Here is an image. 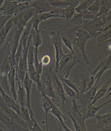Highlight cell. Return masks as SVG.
Listing matches in <instances>:
<instances>
[{
    "label": "cell",
    "mask_w": 111,
    "mask_h": 131,
    "mask_svg": "<svg viewBox=\"0 0 111 131\" xmlns=\"http://www.w3.org/2000/svg\"><path fill=\"white\" fill-rule=\"evenodd\" d=\"M30 1H4L0 9V16H14L31 7Z\"/></svg>",
    "instance_id": "obj_1"
},
{
    "label": "cell",
    "mask_w": 111,
    "mask_h": 131,
    "mask_svg": "<svg viewBox=\"0 0 111 131\" xmlns=\"http://www.w3.org/2000/svg\"><path fill=\"white\" fill-rule=\"evenodd\" d=\"M78 63L84 66L79 59L75 58L71 53L64 54L59 62L58 73H61L59 75L64 78L68 79L72 69Z\"/></svg>",
    "instance_id": "obj_2"
},
{
    "label": "cell",
    "mask_w": 111,
    "mask_h": 131,
    "mask_svg": "<svg viewBox=\"0 0 111 131\" xmlns=\"http://www.w3.org/2000/svg\"><path fill=\"white\" fill-rule=\"evenodd\" d=\"M74 79L73 81L77 85L80 94L88 91L95 83V77L90 75L89 73H76L74 75Z\"/></svg>",
    "instance_id": "obj_3"
},
{
    "label": "cell",
    "mask_w": 111,
    "mask_h": 131,
    "mask_svg": "<svg viewBox=\"0 0 111 131\" xmlns=\"http://www.w3.org/2000/svg\"><path fill=\"white\" fill-rule=\"evenodd\" d=\"M11 53L10 47H9L6 50V54L4 56L2 65L0 67V82L2 83L4 91L7 92L9 93L7 82V75L10 68V60H11Z\"/></svg>",
    "instance_id": "obj_4"
},
{
    "label": "cell",
    "mask_w": 111,
    "mask_h": 131,
    "mask_svg": "<svg viewBox=\"0 0 111 131\" xmlns=\"http://www.w3.org/2000/svg\"><path fill=\"white\" fill-rule=\"evenodd\" d=\"M32 39V35L30 32L27 40V46L25 50L23 51L22 55L20 57L17 67V73L16 75V80L23 82L27 71V56L28 52L29 47Z\"/></svg>",
    "instance_id": "obj_5"
},
{
    "label": "cell",
    "mask_w": 111,
    "mask_h": 131,
    "mask_svg": "<svg viewBox=\"0 0 111 131\" xmlns=\"http://www.w3.org/2000/svg\"><path fill=\"white\" fill-rule=\"evenodd\" d=\"M98 88V86L94 85L88 91L83 94H80L76 97L75 100H78L81 103L80 108V110L79 109L83 116L86 114L87 108L94 98Z\"/></svg>",
    "instance_id": "obj_6"
},
{
    "label": "cell",
    "mask_w": 111,
    "mask_h": 131,
    "mask_svg": "<svg viewBox=\"0 0 111 131\" xmlns=\"http://www.w3.org/2000/svg\"><path fill=\"white\" fill-rule=\"evenodd\" d=\"M49 34L55 51L56 64L54 72L55 73H58L59 62L64 54L62 47V40L60 32L56 33L54 31H50Z\"/></svg>",
    "instance_id": "obj_7"
},
{
    "label": "cell",
    "mask_w": 111,
    "mask_h": 131,
    "mask_svg": "<svg viewBox=\"0 0 111 131\" xmlns=\"http://www.w3.org/2000/svg\"><path fill=\"white\" fill-rule=\"evenodd\" d=\"M51 75L52 82L53 87L54 89L55 93H56L59 97L61 103L62 108L65 110L66 105H67V100L66 98L65 93L63 88L61 80L59 78L58 75L55 72H53L51 68L49 69Z\"/></svg>",
    "instance_id": "obj_8"
},
{
    "label": "cell",
    "mask_w": 111,
    "mask_h": 131,
    "mask_svg": "<svg viewBox=\"0 0 111 131\" xmlns=\"http://www.w3.org/2000/svg\"><path fill=\"white\" fill-rule=\"evenodd\" d=\"M12 55V54H11ZM16 63L12 59L10 60V68L7 75V82L10 87V95L15 101H17V92L15 88L16 80Z\"/></svg>",
    "instance_id": "obj_9"
},
{
    "label": "cell",
    "mask_w": 111,
    "mask_h": 131,
    "mask_svg": "<svg viewBox=\"0 0 111 131\" xmlns=\"http://www.w3.org/2000/svg\"><path fill=\"white\" fill-rule=\"evenodd\" d=\"M0 110L7 115L8 116L14 120L16 123L21 126L29 130L26 123L15 112L8 107L5 103L2 97L0 95Z\"/></svg>",
    "instance_id": "obj_10"
},
{
    "label": "cell",
    "mask_w": 111,
    "mask_h": 131,
    "mask_svg": "<svg viewBox=\"0 0 111 131\" xmlns=\"http://www.w3.org/2000/svg\"><path fill=\"white\" fill-rule=\"evenodd\" d=\"M0 122L6 126L9 131H30L19 125L14 120L5 114L0 110Z\"/></svg>",
    "instance_id": "obj_11"
},
{
    "label": "cell",
    "mask_w": 111,
    "mask_h": 131,
    "mask_svg": "<svg viewBox=\"0 0 111 131\" xmlns=\"http://www.w3.org/2000/svg\"><path fill=\"white\" fill-rule=\"evenodd\" d=\"M71 100L73 106L71 110L68 113V114L70 118H73L84 131H87L85 127V120L84 119V116L80 112L77 106L76 100L74 99H71Z\"/></svg>",
    "instance_id": "obj_12"
},
{
    "label": "cell",
    "mask_w": 111,
    "mask_h": 131,
    "mask_svg": "<svg viewBox=\"0 0 111 131\" xmlns=\"http://www.w3.org/2000/svg\"><path fill=\"white\" fill-rule=\"evenodd\" d=\"M29 4L35 10V14L49 13L57 9L50 6L47 1H30Z\"/></svg>",
    "instance_id": "obj_13"
},
{
    "label": "cell",
    "mask_w": 111,
    "mask_h": 131,
    "mask_svg": "<svg viewBox=\"0 0 111 131\" xmlns=\"http://www.w3.org/2000/svg\"><path fill=\"white\" fill-rule=\"evenodd\" d=\"M24 87L25 92H26V107L28 110L31 119L33 121V119L34 118V116L33 113V110L32 109L31 105V101H30V95H31V90L32 85L33 84V81L30 80L29 77L28 73L27 72L26 75L23 81Z\"/></svg>",
    "instance_id": "obj_14"
},
{
    "label": "cell",
    "mask_w": 111,
    "mask_h": 131,
    "mask_svg": "<svg viewBox=\"0 0 111 131\" xmlns=\"http://www.w3.org/2000/svg\"><path fill=\"white\" fill-rule=\"evenodd\" d=\"M95 117L97 120V124L95 126V129L110 131L111 111L104 115L96 114Z\"/></svg>",
    "instance_id": "obj_15"
},
{
    "label": "cell",
    "mask_w": 111,
    "mask_h": 131,
    "mask_svg": "<svg viewBox=\"0 0 111 131\" xmlns=\"http://www.w3.org/2000/svg\"><path fill=\"white\" fill-rule=\"evenodd\" d=\"M46 80L42 82V85L44 93L47 96L52 100H56L55 93L52 82L51 75L49 70H46Z\"/></svg>",
    "instance_id": "obj_16"
},
{
    "label": "cell",
    "mask_w": 111,
    "mask_h": 131,
    "mask_svg": "<svg viewBox=\"0 0 111 131\" xmlns=\"http://www.w3.org/2000/svg\"><path fill=\"white\" fill-rule=\"evenodd\" d=\"M0 95H1L6 105L13 110L20 117V106L13 100L12 97L9 95L3 90L1 83H0Z\"/></svg>",
    "instance_id": "obj_17"
},
{
    "label": "cell",
    "mask_w": 111,
    "mask_h": 131,
    "mask_svg": "<svg viewBox=\"0 0 111 131\" xmlns=\"http://www.w3.org/2000/svg\"><path fill=\"white\" fill-rule=\"evenodd\" d=\"M27 73L30 79L36 83L37 86V92L39 95L43 90L42 82L40 80V76L36 71L34 65L27 66Z\"/></svg>",
    "instance_id": "obj_18"
},
{
    "label": "cell",
    "mask_w": 111,
    "mask_h": 131,
    "mask_svg": "<svg viewBox=\"0 0 111 131\" xmlns=\"http://www.w3.org/2000/svg\"><path fill=\"white\" fill-rule=\"evenodd\" d=\"M101 1H95L92 5L88 7L83 16V20H90L95 18L99 10Z\"/></svg>",
    "instance_id": "obj_19"
},
{
    "label": "cell",
    "mask_w": 111,
    "mask_h": 131,
    "mask_svg": "<svg viewBox=\"0 0 111 131\" xmlns=\"http://www.w3.org/2000/svg\"><path fill=\"white\" fill-rule=\"evenodd\" d=\"M40 94H41L42 97L41 103L42 106L43 107L45 114V118L44 120L47 119L48 114L50 113L52 108L55 104L53 103L50 99L49 98L48 96L44 93L43 91H42Z\"/></svg>",
    "instance_id": "obj_20"
},
{
    "label": "cell",
    "mask_w": 111,
    "mask_h": 131,
    "mask_svg": "<svg viewBox=\"0 0 111 131\" xmlns=\"http://www.w3.org/2000/svg\"><path fill=\"white\" fill-rule=\"evenodd\" d=\"M110 83H111V80L109 79L108 81L106 82L103 85L101 88L98 91H97L94 98L89 106L94 105L100 99H101L102 97L104 96V95L106 94V93L108 92V91H110V88H111V86L110 85Z\"/></svg>",
    "instance_id": "obj_21"
},
{
    "label": "cell",
    "mask_w": 111,
    "mask_h": 131,
    "mask_svg": "<svg viewBox=\"0 0 111 131\" xmlns=\"http://www.w3.org/2000/svg\"><path fill=\"white\" fill-rule=\"evenodd\" d=\"M110 103H111V100H109L100 105H97V106H94V105L89 106L87 108L86 114L84 116V119L85 120L88 119L89 118H93V117H95L97 112L100 110H101L106 105L109 104Z\"/></svg>",
    "instance_id": "obj_22"
},
{
    "label": "cell",
    "mask_w": 111,
    "mask_h": 131,
    "mask_svg": "<svg viewBox=\"0 0 111 131\" xmlns=\"http://www.w3.org/2000/svg\"><path fill=\"white\" fill-rule=\"evenodd\" d=\"M73 41L75 44V45L79 49V50L81 51L83 61L87 65H89L90 64V60L87 57L85 51V46L88 41L86 40L76 38L73 39Z\"/></svg>",
    "instance_id": "obj_23"
},
{
    "label": "cell",
    "mask_w": 111,
    "mask_h": 131,
    "mask_svg": "<svg viewBox=\"0 0 111 131\" xmlns=\"http://www.w3.org/2000/svg\"><path fill=\"white\" fill-rule=\"evenodd\" d=\"M31 28L32 23L30 19L27 23V24H26L25 27H24L23 32L22 33L21 37L20 38V40L23 46V51L25 50L27 46V40Z\"/></svg>",
    "instance_id": "obj_24"
},
{
    "label": "cell",
    "mask_w": 111,
    "mask_h": 131,
    "mask_svg": "<svg viewBox=\"0 0 111 131\" xmlns=\"http://www.w3.org/2000/svg\"><path fill=\"white\" fill-rule=\"evenodd\" d=\"M111 9V1H101L100 7L96 17H105L108 16Z\"/></svg>",
    "instance_id": "obj_25"
},
{
    "label": "cell",
    "mask_w": 111,
    "mask_h": 131,
    "mask_svg": "<svg viewBox=\"0 0 111 131\" xmlns=\"http://www.w3.org/2000/svg\"><path fill=\"white\" fill-rule=\"evenodd\" d=\"M18 88L17 92V100H18L20 103V106L21 107H24L26 106V96L25 90L24 87V85H21L20 81L18 80Z\"/></svg>",
    "instance_id": "obj_26"
},
{
    "label": "cell",
    "mask_w": 111,
    "mask_h": 131,
    "mask_svg": "<svg viewBox=\"0 0 111 131\" xmlns=\"http://www.w3.org/2000/svg\"><path fill=\"white\" fill-rule=\"evenodd\" d=\"M20 118L27 124L29 129H30L34 125V122L31 119L27 107H20Z\"/></svg>",
    "instance_id": "obj_27"
},
{
    "label": "cell",
    "mask_w": 111,
    "mask_h": 131,
    "mask_svg": "<svg viewBox=\"0 0 111 131\" xmlns=\"http://www.w3.org/2000/svg\"><path fill=\"white\" fill-rule=\"evenodd\" d=\"M50 5L58 9H64L69 6L70 0H51L47 1Z\"/></svg>",
    "instance_id": "obj_28"
},
{
    "label": "cell",
    "mask_w": 111,
    "mask_h": 131,
    "mask_svg": "<svg viewBox=\"0 0 111 131\" xmlns=\"http://www.w3.org/2000/svg\"><path fill=\"white\" fill-rule=\"evenodd\" d=\"M95 1L92 0H86L83 1L82 3H80L77 7L75 8V10L77 14H82L85 13L87 9L90 6L94 3Z\"/></svg>",
    "instance_id": "obj_29"
},
{
    "label": "cell",
    "mask_w": 111,
    "mask_h": 131,
    "mask_svg": "<svg viewBox=\"0 0 111 131\" xmlns=\"http://www.w3.org/2000/svg\"><path fill=\"white\" fill-rule=\"evenodd\" d=\"M111 38V28L105 30L103 32L99 35L97 37V41L99 43L98 46H101L104 43L110 42Z\"/></svg>",
    "instance_id": "obj_30"
},
{
    "label": "cell",
    "mask_w": 111,
    "mask_h": 131,
    "mask_svg": "<svg viewBox=\"0 0 111 131\" xmlns=\"http://www.w3.org/2000/svg\"><path fill=\"white\" fill-rule=\"evenodd\" d=\"M30 33L32 35V38L33 39V45L34 48H37L40 47L42 43V39L40 31L39 30H35L31 28Z\"/></svg>",
    "instance_id": "obj_31"
},
{
    "label": "cell",
    "mask_w": 111,
    "mask_h": 131,
    "mask_svg": "<svg viewBox=\"0 0 111 131\" xmlns=\"http://www.w3.org/2000/svg\"><path fill=\"white\" fill-rule=\"evenodd\" d=\"M60 9H56L55 10L50 12L49 13H44L41 14H38L39 18L40 19V21H43L47 20L49 19L54 17H58V18H61V16H60L59 14V11Z\"/></svg>",
    "instance_id": "obj_32"
},
{
    "label": "cell",
    "mask_w": 111,
    "mask_h": 131,
    "mask_svg": "<svg viewBox=\"0 0 111 131\" xmlns=\"http://www.w3.org/2000/svg\"><path fill=\"white\" fill-rule=\"evenodd\" d=\"M58 120L60 123H61L62 125H65L64 121L66 119V117L65 115L63 114L61 111L60 110L58 107H57V105H55L52 108L51 111L50 112Z\"/></svg>",
    "instance_id": "obj_33"
},
{
    "label": "cell",
    "mask_w": 111,
    "mask_h": 131,
    "mask_svg": "<svg viewBox=\"0 0 111 131\" xmlns=\"http://www.w3.org/2000/svg\"><path fill=\"white\" fill-rule=\"evenodd\" d=\"M111 68V60H109L107 63H106L103 67L100 70H98L96 74L95 75V83L94 85H96L97 83L99 81L100 79H101L102 75H103L104 73L107 70H109Z\"/></svg>",
    "instance_id": "obj_34"
},
{
    "label": "cell",
    "mask_w": 111,
    "mask_h": 131,
    "mask_svg": "<svg viewBox=\"0 0 111 131\" xmlns=\"http://www.w3.org/2000/svg\"><path fill=\"white\" fill-rule=\"evenodd\" d=\"M85 13L75 14L71 20L69 21L70 24L74 25V27H78L81 25L83 22V16Z\"/></svg>",
    "instance_id": "obj_35"
},
{
    "label": "cell",
    "mask_w": 111,
    "mask_h": 131,
    "mask_svg": "<svg viewBox=\"0 0 111 131\" xmlns=\"http://www.w3.org/2000/svg\"><path fill=\"white\" fill-rule=\"evenodd\" d=\"M110 60H111V54H110V51H109L108 53H107V56H106L105 57V58L100 62L98 65L97 66V67H96L94 70H93L92 71H90V72L88 73L89 74L95 77V74H96L97 72L98 71V70H100L102 67H103L104 65Z\"/></svg>",
    "instance_id": "obj_36"
},
{
    "label": "cell",
    "mask_w": 111,
    "mask_h": 131,
    "mask_svg": "<svg viewBox=\"0 0 111 131\" xmlns=\"http://www.w3.org/2000/svg\"><path fill=\"white\" fill-rule=\"evenodd\" d=\"M58 77L61 81L63 82L66 85L68 86L69 87H70V88L73 89L76 93L77 95H79L80 94L77 85H75V83L72 80H69L68 79L64 78L63 77H62L61 75H59Z\"/></svg>",
    "instance_id": "obj_37"
},
{
    "label": "cell",
    "mask_w": 111,
    "mask_h": 131,
    "mask_svg": "<svg viewBox=\"0 0 111 131\" xmlns=\"http://www.w3.org/2000/svg\"><path fill=\"white\" fill-rule=\"evenodd\" d=\"M74 31H75V35L77 37V38L86 40L87 41H88L90 39H92L90 33L85 30L83 29H77L75 30Z\"/></svg>",
    "instance_id": "obj_38"
},
{
    "label": "cell",
    "mask_w": 111,
    "mask_h": 131,
    "mask_svg": "<svg viewBox=\"0 0 111 131\" xmlns=\"http://www.w3.org/2000/svg\"><path fill=\"white\" fill-rule=\"evenodd\" d=\"M63 12L64 18L65 19L66 21H69L71 20L75 13V8L70 6L66 8L63 9Z\"/></svg>",
    "instance_id": "obj_39"
},
{
    "label": "cell",
    "mask_w": 111,
    "mask_h": 131,
    "mask_svg": "<svg viewBox=\"0 0 111 131\" xmlns=\"http://www.w3.org/2000/svg\"><path fill=\"white\" fill-rule=\"evenodd\" d=\"M62 83L63 85V88L64 89V91L65 93L67 94L71 98V99H74L75 100L76 97L77 96V94L75 92L74 90L70 88V87H69L68 85H66L62 81Z\"/></svg>",
    "instance_id": "obj_40"
},
{
    "label": "cell",
    "mask_w": 111,
    "mask_h": 131,
    "mask_svg": "<svg viewBox=\"0 0 111 131\" xmlns=\"http://www.w3.org/2000/svg\"><path fill=\"white\" fill-rule=\"evenodd\" d=\"M34 47L30 44L29 47L28 52L27 53V66L34 65Z\"/></svg>",
    "instance_id": "obj_41"
},
{
    "label": "cell",
    "mask_w": 111,
    "mask_h": 131,
    "mask_svg": "<svg viewBox=\"0 0 111 131\" xmlns=\"http://www.w3.org/2000/svg\"><path fill=\"white\" fill-rule=\"evenodd\" d=\"M62 40V42L63 43L64 45H65L66 47H67V48L69 50H70V51L71 52V53L73 54V55L76 58L78 59L77 57V56L76 55L75 52H74V50H73V45H72V43L70 41V40H68V39L65 38V37H61Z\"/></svg>",
    "instance_id": "obj_42"
},
{
    "label": "cell",
    "mask_w": 111,
    "mask_h": 131,
    "mask_svg": "<svg viewBox=\"0 0 111 131\" xmlns=\"http://www.w3.org/2000/svg\"><path fill=\"white\" fill-rule=\"evenodd\" d=\"M32 23V28L35 30H39V25L40 23V19L39 18L38 14H35L34 16L31 19Z\"/></svg>",
    "instance_id": "obj_43"
},
{
    "label": "cell",
    "mask_w": 111,
    "mask_h": 131,
    "mask_svg": "<svg viewBox=\"0 0 111 131\" xmlns=\"http://www.w3.org/2000/svg\"><path fill=\"white\" fill-rule=\"evenodd\" d=\"M7 35L8 34L5 31L4 27H3L0 30V49L1 48L6 41Z\"/></svg>",
    "instance_id": "obj_44"
},
{
    "label": "cell",
    "mask_w": 111,
    "mask_h": 131,
    "mask_svg": "<svg viewBox=\"0 0 111 131\" xmlns=\"http://www.w3.org/2000/svg\"><path fill=\"white\" fill-rule=\"evenodd\" d=\"M14 26V23H13V22L12 21L10 18L6 22L4 26L5 32L7 34H8L10 30Z\"/></svg>",
    "instance_id": "obj_45"
},
{
    "label": "cell",
    "mask_w": 111,
    "mask_h": 131,
    "mask_svg": "<svg viewBox=\"0 0 111 131\" xmlns=\"http://www.w3.org/2000/svg\"><path fill=\"white\" fill-rule=\"evenodd\" d=\"M33 122H34V125H33L31 128L30 129L32 131H45L44 127H43V129L40 127V125H39V124H38L35 117L33 119Z\"/></svg>",
    "instance_id": "obj_46"
},
{
    "label": "cell",
    "mask_w": 111,
    "mask_h": 131,
    "mask_svg": "<svg viewBox=\"0 0 111 131\" xmlns=\"http://www.w3.org/2000/svg\"><path fill=\"white\" fill-rule=\"evenodd\" d=\"M50 58L48 55H45L42 57V58L41 60V62L43 65H47L50 63Z\"/></svg>",
    "instance_id": "obj_47"
},
{
    "label": "cell",
    "mask_w": 111,
    "mask_h": 131,
    "mask_svg": "<svg viewBox=\"0 0 111 131\" xmlns=\"http://www.w3.org/2000/svg\"><path fill=\"white\" fill-rule=\"evenodd\" d=\"M83 1L80 0V1H70V4L69 6H71L72 7H74L75 8V7H77L79 5L82 3Z\"/></svg>",
    "instance_id": "obj_48"
},
{
    "label": "cell",
    "mask_w": 111,
    "mask_h": 131,
    "mask_svg": "<svg viewBox=\"0 0 111 131\" xmlns=\"http://www.w3.org/2000/svg\"><path fill=\"white\" fill-rule=\"evenodd\" d=\"M71 118L73 124L75 131H85L81 127H80V126L78 124L76 123V122L73 118Z\"/></svg>",
    "instance_id": "obj_49"
},
{
    "label": "cell",
    "mask_w": 111,
    "mask_h": 131,
    "mask_svg": "<svg viewBox=\"0 0 111 131\" xmlns=\"http://www.w3.org/2000/svg\"><path fill=\"white\" fill-rule=\"evenodd\" d=\"M62 126L63 127V129H64L63 130L64 131H73L69 128L68 127H67V126L65 125V124L64 125H62Z\"/></svg>",
    "instance_id": "obj_50"
},
{
    "label": "cell",
    "mask_w": 111,
    "mask_h": 131,
    "mask_svg": "<svg viewBox=\"0 0 111 131\" xmlns=\"http://www.w3.org/2000/svg\"><path fill=\"white\" fill-rule=\"evenodd\" d=\"M4 2V1H0V9L2 7V5H3Z\"/></svg>",
    "instance_id": "obj_51"
},
{
    "label": "cell",
    "mask_w": 111,
    "mask_h": 131,
    "mask_svg": "<svg viewBox=\"0 0 111 131\" xmlns=\"http://www.w3.org/2000/svg\"><path fill=\"white\" fill-rule=\"evenodd\" d=\"M46 130L49 131L48 126V122H46Z\"/></svg>",
    "instance_id": "obj_52"
},
{
    "label": "cell",
    "mask_w": 111,
    "mask_h": 131,
    "mask_svg": "<svg viewBox=\"0 0 111 131\" xmlns=\"http://www.w3.org/2000/svg\"><path fill=\"white\" fill-rule=\"evenodd\" d=\"M0 131H4V130L2 129V128H0Z\"/></svg>",
    "instance_id": "obj_53"
},
{
    "label": "cell",
    "mask_w": 111,
    "mask_h": 131,
    "mask_svg": "<svg viewBox=\"0 0 111 131\" xmlns=\"http://www.w3.org/2000/svg\"><path fill=\"white\" fill-rule=\"evenodd\" d=\"M60 131H64L63 130H61V129H60Z\"/></svg>",
    "instance_id": "obj_54"
},
{
    "label": "cell",
    "mask_w": 111,
    "mask_h": 131,
    "mask_svg": "<svg viewBox=\"0 0 111 131\" xmlns=\"http://www.w3.org/2000/svg\"><path fill=\"white\" fill-rule=\"evenodd\" d=\"M0 83H1V82H0Z\"/></svg>",
    "instance_id": "obj_55"
}]
</instances>
